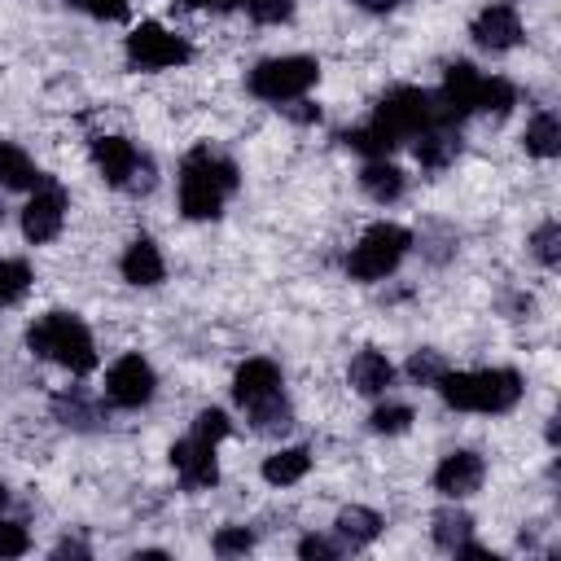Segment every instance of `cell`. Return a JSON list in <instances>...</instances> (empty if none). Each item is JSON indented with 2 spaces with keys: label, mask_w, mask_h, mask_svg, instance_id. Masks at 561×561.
<instances>
[{
  "label": "cell",
  "mask_w": 561,
  "mask_h": 561,
  "mask_svg": "<svg viewBox=\"0 0 561 561\" xmlns=\"http://www.w3.org/2000/svg\"><path fill=\"white\" fill-rule=\"evenodd\" d=\"M557 241H561V228L557 224H543L539 232H535V254H539V263H557Z\"/></svg>",
  "instance_id": "35"
},
{
  "label": "cell",
  "mask_w": 561,
  "mask_h": 561,
  "mask_svg": "<svg viewBox=\"0 0 561 561\" xmlns=\"http://www.w3.org/2000/svg\"><path fill=\"white\" fill-rule=\"evenodd\" d=\"M26 346L44 359H57L61 368L70 373H92L96 368V346H92V333L79 316L70 311H48L39 316L31 329H26Z\"/></svg>",
  "instance_id": "2"
},
{
  "label": "cell",
  "mask_w": 561,
  "mask_h": 561,
  "mask_svg": "<svg viewBox=\"0 0 561 561\" xmlns=\"http://www.w3.org/2000/svg\"><path fill=\"white\" fill-rule=\"evenodd\" d=\"M390 377H394V368H390V359L381 351H359L351 359V386L359 394H381L390 386Z\"/></svg>",
  "instance_id": "17"
},
{
  "label": "cell",
  "mask_w": 561,
  "mask_h": 561,
  "mask_svg": "<svg viewBox=\"0 0 561 561\" xmlns=\"http://www.w3.org/2000/svg\"><path fill=\"white\" fill-rule=\"evenodd\" d=\"M408 245H412V232L408 228H399V224H373L359 237V245L351 250L346 272L355 280H381V276H390L399 267V259L408 254Z\"/></svg>",
  "instance_id": "5"
},
{
  "label": "cell",
  "mask_w": 561,
  "mask_h": 561,
  "mask_svg": "<svg viewBox=\"0 0 561 561\" xmlns=\"http://www.w3.org/2000/svg\"><path fill=\"white\" fill-rule=\"evenodd\" d=\"M79 9H88L92 18H123L127 13V0H70Z\"/></svg>",
  "instance_id": "36"
},
{
  "label": "cell",
  "mask_w": 561,
  "mask_h": 561,
  "mask_svg": "<svg viewBox=\"0 0 561 561\" xmlns=\"http://www.w3.org/2000/svg\"><path fill=\"white\" fill-rule=\"evenodd\" d=\"M237 188V167L210 149H193L180 167V206L188 219H215L224 197Z\"/></svg>",
  "instance_id": "1"
},
{
  "label": "cell",
  "mask_w": 561,
  "mask_h": 561,
  "mask_svg": "<svg viewBox=\"0 0 561 561\" xmlns=\"http://www.w3.org/2000/svg\"><path fill=\"white\" fill-rule=\"evenodd\" d=\"M517 105V88L508 83V79H482V88H478V110H486V114H508Z\"/></svg>",
  "instance_id": "27"
},
{
  "label": "cell",
  "mask_w": 561,
  "mask_h": 561,
  "mask_svg": "<svg viewBox=\"0 0 561 561\" xmlns=\"http://www.w3.org/2000/svg\"><path fill=\"white\" fill-rule=\"evenodd\" d=\"M245 9H250V18L254 22H263V26H272V22H285L289 13H294V0H241Z\"/></svg>",
  "instance_id": "32"
},
{
  "label": "cell",
  "mask_w": 561,
  "mask_h": 561,
  "mask_svg": "<svg viewBox=\"0 0 561 561\" xmlns=\"http://www.w3.org/2000/svg\"><path fill=\"white\" fill-rule=\"evenodd\" d=\"M26 548H31L26 526H18V522H0V557H22Z\"/></svg>",
  "instance_id": "34"
},
{
  "label": "cell",
  "mask_w": 561,
  "mask_h": 561,
  "mask_svg": "<svg viewBox=\"0 0 561 561\" xmlns=\"http://www.w3.org/2000/svg\"><path fill=\"white\" fill-rule=\"evenodd\" d=\"M320 79V66L316 57H272V61H259L250 70V92L259 101H294L302 96L311 83Z\"/></svg>",
  "instance_id": "6"
},
{
  "label": "cell",
  "mask_w": 561,
  "mask_h": 561,
  "mask_svg": "<svg viewBox=\"0 0 561 561\" xmlns=\"http://www.w3.org/2000/svg\"><path fill=\"white\" fill-rule=\"evenodd\" d=\"M276 390H280V368L272 359H245L232 377V394L241 408H254V403L272 399Z\"/></svg>",
  "instance_id": "15"
},
{
  "label": "cell",
  "mask_w": 561,
  "mask_h": 561,
  "mask_svg": "<svg viewBox=\"0 0 561 561\" xmlns=\"http://www.w3.org/2000/svg\"><path fill=\"white\" fill-rule=\"evenodd\" d=\"M408 373H412L421 386H434V381H438L447 368H443V359H438L434 351H416V355L408 359Z\"/></svg>",
  "instance_id": "33"
},
{
  "label": "cell",
  "mask_w": 561,
  "mask_h": 561,
  "mask_svg": "<svg viewBox=\"0 0 561 561\" xmlns=\"http://www.w3.org/2000/svg\"><path fill=\"white\" fill-rule=\"evenodd\" d=\"M245 412H250L254 430H263V434H280V430H289V403L280 399V390H276L272 399H263V403L245 408Z\"/></svg>",
  "instance_id": "26"
},
{
  "label": "cell",
  "mask_w": 561,
  "mask_h": 561,
  "mask_svg": "<svg viewBox=\"0 0 561 561\" xmlns=\"http://www.w3.org/2000/svg\"><path fill=\"white\" fill-rule=\"evenodd\" d=\"M307 469H311V451H307V447H280L276 456L263 460V478H267L272 486H289V482H298Z\"/></svg>",
  "instance_id": "19"
},
{
  "label": "cell",
  "mask_w": 561,
  "mask_h": 561,
  "mask_svg": "<svg viewBox=\"0 0 561 561\" xmlns=\"http://www.w3.org/2000/svg\"><path fill=\"white\" fill-rule=\"evenodd\" d=\"M526 153H535V158H557L561 153V123H557V114H535L530 118Z\"/></svg>",
  "instance_id": "23"
},
{
  "label": "cell",
  "mask_w": 561,
  "mask_h": 561,
  "mask_svg": "<svg viewBox=\"0 0 561 561\" xmlns=\"http://www.w3.org/2000/svg\"><path fill=\"white\" fill-rule=\"evenodd\" d=\"M228 430H232V421H228L219 408H202V412H197V421H193V434H197V438H206V443L228 438Z\"/></svg>",
  "instance_id": "30"
},
{
  "label": "cell",
  "mask_w": 561,
  "mask_h": 561,
  "mask_svg": "<svg viewBox=\"0 0 561 561\" xmlns=\"http://www.w3.org/2000/svg\"><path fill=\"white\" fill-rule=\"evenodd\" d=\"M4 504H9V486L0 482V513H4Z\"/></svg>",
  "instance_id": "40"
},
{
  "label": "cell",
  "mask_w": 561,
  "mask_h": 561,
  "mask_svg": "<svg viewBox=\"0 0 561 561\" xmlns=\"http://www.w3.org/2000/svg\"><path fill=\"white\" fill-rule=\"evenodd\" d=\"M482 456L478 451H451V456H443V465L434 469V486L447 495V500H465V495H473L478 486H482Z\"/></svg>",
  "instance_id": "12"
},
{
  "label": "cell",
  "mask_w": 561,
  "mask_h": 561,
  "mask_svg": "<svg viewBox=\"0 0 561 561\" xmlns=\"http://www.w3.org/2000/svg\"><path fill=\"white\" fill-rule=\"evenodd\" d=\"M171 465L184 478V486H215L219 482V465H215V443L206 438H180L171 447Z\"/></svg>",
  "instance_id": "11"
},
{
  "label": "cell",
  "mask_w": 561,
  "mask_h": 561,
  "mask_svg": "<svg viewBox=\"0 0 561 561\" xmlns=\"http://www.w3.org/2000/svg\"><path fill=\"white\" fill-rule=\"evenodd\" d=\"M298 552H302V557H320V561H329V557H337V543H329L324 535H307V539L298 543Z\"/></svg>",
  "instance_id": "37"
},
{
  "label": "cell",
  "mask_w": 561,
  "mask_h": 561,
  "mask_svg": "<svg viewBox=\"0 0 561 561\" xmlns=\"http://www.w3.org/2000/svg\"><path fill=\"white\" fill-rule=\"evenodd\" d=\"M342 140H346L355 153H364V158H386V153L399 145V140H394L377 118H373V123H364V127H355V131H346Z\"/></svg>",
  "instance_id": "25"
},
{
  "label": "cell",
  "mask_w": 561,
  "mask_h": 561,
  "mask_svg": "<svg viewBox=\"0 0 561 561\" xmlns=\"http://www.w3.org/2000/svg\"><path fill=\"white\" fill-rule=\"evenodd\" d=\"M473 39L491 53H504L522 39V18L513 4H486L478 18H473Z\"/></svg>",
  "instance_id": "14"
},
{
  "label": "cell",
  "mask_w": 561,
  "mask_h": 561,
  "mask_svg": "<svg viewBox=\"0 0 561 561\" xmlns=\"http://www.w3.org/2000/svg\"><path fill=\"white\" fill-rule=\"evenodd\" d=\"M123 280H131V285H158L162 280V272H167V263H162V254H158V245L153 241H131L127 245V254H123Z\"/></svg>",
  "instance_id": "16"
},
{
  "label": "cell",
  "mask_w": 561,
  "mask_h": 561,
  "mask_svg": "<svg viewBox=\"0 0 561 561\" xmlns=\"http://www.w3.org/2000/svg\"><path fill=\"white\" fill-rule=\"evenodd\" d=\"M92 162H96V171H101L114 188L140 184L136 171H145V158H140L136 145L123 140V136H96V140H92Z\"/></svg>",
  "instance_id": "10"
},
{
  "label": "cell",
  "mask_w": 561,
  "mask_h": 561,
  "mask_svg": "<svg viewBox=\"0 0 561 561\" xmlns=\"http://www.w3.org/2000/svg\"><path fill=\"white\" fill-rule=\"evenodd\" d=\"M408 425H412V408H403V403H386V408L373 412V430L377 434H403Z\"/></svg>",
  "instance_id": "29"
},
{
  "label": "cell",
  "mask_w": 561,
  "mask_h": 561,
  "mask_svg": "<svg viewBox=\"0 0 561 561\" xmlns=\"http://www.w3.org/2000/svg\"><path fill=\"white\" fill-rule=\"evenodd\" d=\"M469 530H473V517H469V513H460V508H438V513H434V543H438V548L456 552V548L469 539Z\"/></svg>",
  "instance_id": "24"
},
{
  "label": "cell",
  "mask_w": 561,
  "mask_h": 561,
  "mask_svg": "<svg viewBox=\"0 0 561 561\" xmlns=\"http://www.w3.org/2000/svg\"><path fill=\"white\" fill-rule=\"evenodd\" d=\"M254 548V535L245 530V526H224L219 535H215V552L219 557H241V552H250Z\"/></svg>",
  "instance_id": "31"
},
{
  "label": "cell",
  "mask_w": 561,
  "mask_h": 561,
  "mask_svg": "<svg viewBox=\"0 0 561 561\" xmlns=\"http://www.w3.org/2000/svg\"><path fill=\"white\" fill-rule=\"evenodd\" d=\"M127 57L140 70H167V66H184L188 61V44L180 35H171L167 26H158V22H140L127 35Z\"/></svg>",
  "instance_id": "7"
},
{
  "label": "cell",
  "mask_w": 561,
  "mask_h": 561,
  "mask_svg": "<svg viewBox=\"0 0 561 561\" xmlns=\"http://www.w3.org/2000/svg\"><path fill=\"white\" fill-rule=\"evenodd\" d=\"M359 4H364V9H373V13H386V9H394L399 0H359Z\"/></svg>",
  "instance_id": "39"
},
{
  "label": "cell",
  "mask_w": 561,
  "mask_h": 561,
  "mask_svg": "<svg viewBox=\"0 0 561 561\" xmlns=\"http://www.w3.org/2000/svg\"><path fill=\"white\" fill-rule=\"evenodd\" d=\"M456 149H460V140H456V131H451V127H430V131H421L416 158H421V167L438 171V167H447V162L456 158Z\"/></svg>",
  "instance_id": "22"
},
{
  "label": "cell",
  "mask_w": 561,
  "mask_h": 561,
  "mask_svg": "<svg viewBox=\"0 0 561 561\" xmlns=\"http://www.w3.org/2000/svg\"><path fill=\"white\" fill-rule=\"evenodd\" d=\"M180 4H188V9H228L232 0H180Z\"/></svg>",
  "instance_id": "38"
},
{
  "label": "cell",
  "mask_w": 561,
  "mask_h": 561,
  "mask_svg": "<svg viewBox=\"0 0 561 561\" xmlns=\"http://www.w3.org/2000/svg\"><path fill=\"white\" fill-rule=\"evenodd\" d=\"M61 224H66V193L53 180H39L35 197L22 210V232H26V241L44 245V241H53L61 232Z\"/></svg>",
  "instance_id": "8"
},
{
  "label": "cell",
  "mask_w": 561,
  "mask_h": 561,
  "mask_svg": "<svg viewBox=\"0 0 561 561\" xmlns=\"http://www.w3.org/2000/svg\"><path fill=\"white\" fill-rule=\"evenodd\" d=\"M359 184H364V193H368L373 202H394V197L403 193V171L390 167V162H381V158H373V162L364 167Z\"/></svg>",
  "instance_id": "21"
},
{
  "label": "cell",
  "mask_w": 561,
  "mask_h": 561,
  "mask_svg": "<svg viewBox=\"0 0 561 561\" xmlns=\"http://www.w3.org/2000/svg\"><path fill=\"white\" fill-rule=\"evenodd\" d=\"M44 175L35 171V162L18 149V145H9V140H0V188H35Z\"/></svg>",
  "instance_id": "20"
},
{
  "label": "cell",
  "mask_w": 561,
  "mask_h": 561,
  "mask_svg": "<svg viewBox=\"0 0 561 561\" xmlns=\"http://www.w3.org/2000/svg\"><path fill=\"white\" fill-rule=\"evenodd\" d=\"M26 285H31V267L22 259H0V307L13 302V298H22Z\"/></svg>",
  "instance_id": "28"
},
{
  "label": "cell",
  "mask_w": 561,
  "mask_h": 561,
  "mask_svg": "<svg viewBox=\"0 0 561 561\" xmlns=\"http://www.w3.org/2000/svg\"><path fill=\"white\" fill-rule=\"evenodd\" d=\"M377 535H381V517H377L373 508L351 504V508L337 513V539H342L346 548H368Z\"/></svg>",
  "instance_id": "18"
},
{
  "label": "cell",
  "mask_w": 561,
  "mask_h": 561,
  "mask_svg": "<svg viewBox=\"0 0 561 561\" xmlns=\"http://www.w3.org/2000/svg\"><path fill=\"white\" fill-rule=\"evenodd\" d=\"M478 88H482V75H478L469 61L447 66V75H443V92H438V110H443L451 123L465 118L469 110H478Z\"/></svg>",
  "instance_id": "13"
},
{
  "label": "cell",
  "mask_w": 561,
  "mask_h": 561,
  "mask_svg": "<svg viewBox=\"0 0 561 561\" xmlns=\"http://www.w3.org/2000/svg\"><path fill=\"white\" fill-rule=\"evenodd\" d=\"M153 368L140 359V355H123V359H114L110 364V373H105V394L118 403V408H140V403H149L153 399Z\"/></svg>",
  "instance_id": "9"
},
{
  "label": "cell",
  "mask_w": 561,
  "mask_h": 561,
  "mask_svg": "<svg viewBox=\"0 0 561 561\" xmlns=\"http://www.w3.org/2000/svg\"><path fill=\"white\" fill-rule=\"evenodd\" d=\"M373 118H377L394 140L421 136V131H430V127H451V118L438 110V96H430V92H421V88H394V92H386Z\"/></svg>",
  "instance_id": "4"
},
{
  "label": "cell",
  "mask_w": 561,
  "mask_h": 561,
  "mask_svg": "<svg viewBox=\"0 0 561 561\" xmlns=\"http://www.w3.org/2000/svg\"><path fill=\"white\" fill-rule=\"evenodd\" d=\"M443 399L460 412H508L522 399V377L513 368H482V373H443L434 381Z\"/></svg>",
  "instance_id": "3"
}]
</instances>
